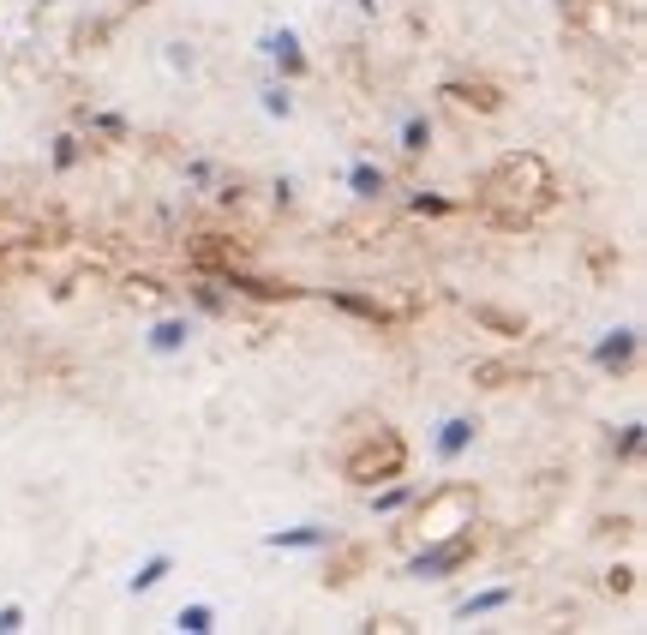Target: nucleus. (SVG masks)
I'll list each match as a JSON object with an SVG mask.
<instances>
[{
  "mask_svg": "<svg viewBox=\"0 0 647 635\" xmlns=\"http://www.w3.org/2000/svg\"><path fill=\"white\" fill-rule=\"evenodd\" d=\"M480 198H486V210L492 216H504V222H522V216H534L546 198H552V174H546V162L540 156H504L492 174H486V186H480Z\"/></svg>",
  "mask_w": 647,
  "mask_h": 635,
  "instance_id": "f257e3e1",
  "label": "nucleus"
},
{
  "mask_svg": "<svg viewBox=\"0 0 647 635\" xmlns=\"http://www.w3.org/2000/svg\"><path fill=\"white\" fill-rule=\"evenodd\" d=\"M402 462H408L402 438H396V432H378L366 450H354V456H348V480H360V486H372V480H396V474H402Z\"/></svg>",
  "mask_w": 647,
  "mask_h": 635,
  "instance_id": "f03ea898",
  "label": "nucleus"
},
{
  "mask_svg": "<svg viewBox=\"0 0 647 635\" xmlns=\"http://www.w3.org/2000/svg\"><path fill=\"white\" fill-rule=\"evenodd\" d=\"M468 552H474V534H456L450 546H438V552H426V558H420L414 570H420V576H444V570H456V564H462Z\"/></svg>",
  "mask_w": 647,
  "mask_h": 635,
  "instance_id": "7ed1b4c3",
  "label": "nucleus"
},
{
  "mask_svg": "<svg viewBox=\"0 0 647 635\" xmlns=\"http://www.w3.org/2000/svg\"><path fill=\"white\" fill-rule=\"evenodd\" d=\"M468 432H474L468 420H450V426H444V438H438V450H444V456H456V450L468 444Z\"/></svg>",
  "mask_w": 647,
  "mask_h": 635,
  "instance_id": "20e7f679",
  "label": "nucleus"
},
{
  "mask_svg": "<svg viewBox=\"0 0 647 635\" xmlns=\"http://www.w3.org/2000/svg\"><path fill=\"white\" fill-rule=\"evenodd\" d=\"M456 96L462 102H480V108H498V90L492 84H456Z\"/></svg>",
  "mask_w": 647,
  "mask_h": 635,
  "instance_id": "39448f33",
  "label": "nucleus"
},
{
  "mask_svg": "<svg viewBox=\"0 0 647 635\" xmlns=\"http://www.w3.org/2000/svg\"><path fill=\"white\" fill-rule=\"evenodd\" d=\"M162 576H168V558H150V564H144V570L132 576V588H156Z\"/></svg>",
  "mask_w": 647,
  "mask_h": 635,
  "instance_id": "423d86ee",
  "label": "nucleus"
},
{
  "mask_svg": "<svg viewBox=\"0 0 647 635\" xmlns=\"http://www.w3.org/2000/svg\"><path fill=\"white\" fill-rule=\"evenodd\" d=\"M624 354H630V336H618V342H606V348H600V360H606V366H618Z\"/></svg>",
  "mask_w": 647,
  "mask_h": 635,
  "instance_id": "0eeeda50",
  "label": "nucleus"
},
{
  "mask_svg": "<svg viewBox=\"0 0 647 635\" xmlns=\"http://www.w3.org/2000/svg\"><path fill=\"white\" fill-rule=\"evenodd\" d=\"M180 336H186L180 324H162V330H156V348H180Z\"/></svg>",
  "mask_w": 647,
  "mask_h": 635,
  "instance_id": "6e6552de",
  "label": "nucleus"
},
{
  "mask_svg": "<svg viewBox=\"0 0 647 635\" xmlns=\"http://www.w3.org/2000/svg\"><path fill=\"white\" fill-rule=\"evenodd\" d=\"M180 624H186V630H210V606H192V612H186Z\"/></svg>",
  "mask_w": 647,
  "mask_h": 635,
  "instance_id": "1a4fd4ad",
  "label": "nucleus"
}]
</instances>
